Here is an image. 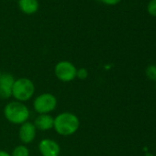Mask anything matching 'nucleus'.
Instances as JSON below:
<instances>
[{
	"instance_id": "obj_3",
	"label": "nucleus",
	"mask_w": 156,
	"mask_h": 156,
	"mask_svg": "<svg viewBox=\"0 0 156 156\" xmlns=\"http://www.w3.org/2000/svg\"><path fill=\"white\" fill-rule=\"evenodd\" d=\"M35 93V86L29 78H19L15 80L12 88V97L17 101L25 102L30 100Z\"/></svg>"
},
{
	"instance_id": "obj_8",
	"label": "nucleus",
	"mask_w": 156,
	"mask_h": 156,
	"mask_svg": "<svg viewBox=\"0 0 156 156\" xmlns=\"http://www.w3.org/2000/svg\"><path fill=\"white\" fill-rule=\"evenodd\" d=\"M37 129L34 125V123L26 121L25 123L20 125V130H19V136L22 143L29 144L31 143L36 137Z\"/></svg>"
},
{
	"instance_id": "obj_5",
	"label": "nucleus",
	"mask_w": 156,
	"mask_h": 156,
	"mask_svg": "<svg viewBox=\"0 0 156 156\" xmlns=\"http://www.w3.org/2000/svg\"><path fill=\"white\" fill-rule=\"evenodd\" d=\"M76 67L68 61L59 62L54 68L56 77L62 82H71L76 78Z\"/></svg>"
},
{
	"instance_id": "obj_15",
	"label": "nucleus",
	"mask_w": 156,
	"mask_h": 156,
	"mask_svg": "<svg viewBox=\"0 0 156 156\" xmlns=\"http://www.w3.org/2000/svg\"><path fill=\"white\" fill-rule=\"evenodd\" d=\"M101 1L106 4V5H108V6H115L117 4H119L121 0H101Z\"/></svg>"
},
{
	"instance_id": "obj_12",
	"label": "nucleus",
	"mask_w": 156,
	"mask_h": 156,
	"mask_svg": "<svg viewBox=\"0 0 156 156\" xmlns=\"http://www.w3.org/2000/svg\"><path fill=\"white\" fill-rule=\"evenodd\" d=\"M145 74L149 80L156 82V65L155 64L148 65L145 70Z\"/></svg>"
},
{
	"instance_id": "obj_13",
	"label": "nucleus",
	"mask_w": 156,
	"mask_h": 156,
	"mask_svg": "<svg viewBox=\"0 0 156 156\" xmlns=\"http://www.w3.org/2000/svg\"><path fill=\"white\" fill-rule=\"evenodd\" d=\"M147 11L151 16L156 17V0H151V1L148 3Z\"/></svg>"
},
{
	"instance_id": "obj_9",
	"label": "nucleus",
	"mask_w": 156,
	"mask_h": 156,
	"mask_svg": "<svg viewBox=\"0 0 156 156\" xmlns=\"http://www.w3.org/2000/svg\"><path fill=\"white\" fill-rule=\"evenodd\" d=\"M54 118H52L50 114H40L35 121L34 125L36 129L40 130H49L53 128Z\"/></svg>"
},
{
	"instance_id": "obj_16",
	"label": "nucleus",
	"mask_w": 156,
	"mask_h": 156,
	"mask_svg": "<svg viewBox=\"0 0 156 156\" xmlns=\"http://www.w3.org/2000/svg\"><path fill=\"white\" fill-rule=\"evenodd\" d=\"M0 156H11V154H9L5 151H0Z\"/></svg>"
},
{
	"instance_id": "obj_17",
	"label": "nucleus",
	"mask_w": 156,
	"mask_h": 156,
	"mask_svg": "<svg viewBox=\"0 0 156 156\" xmlns=\"http://www.w3.org/2000/svg\"><path fill=\"white\" fill-rule=\"evenodd\" d=\"M0 75H1V73H0Z\"/></svg>"
},
{
	"instance_id": "obj_7",
	"label": "nucleus",
	"mask_w": 156,
	"mask_h": 156,
	"mask_svg": "<svg viewBox=\"0 0 156 156\" xmlns=\"http://www.w3.org/2000/svg\"><path fill=\"white\" fill-rule=\"evenodd\" d=\"M39 151L41 156H59L61 147L57 141L51 139H43L39 143Z\"/></svg>"
},
{
	"instance_id": "obj_14",
	"label": "nucleus",
	"mask_w": 156,
	"mask_h": 156,
	"mask_svg": "<svg viewBox=\"0 0 156 156\" xmlns=\"http://www.w3.org/2000/svg\"><path fill=\"white\" fill-rule=\"evenodd\" d=\"M88 71L86 68H80V69H77L76 71V78L80 80H85L88 77Z\"/></svg>"
},
{
	"instance_id": "obj_10",
	"label": "nucleus",
	"mask_w": 156,
	"mask_h": 156,
	"mask_svg": "<svg viewBox=\"0 0 156 156\" xmlns=\"http://www.w3.org/2000/svg\"><path fill=\"white\" fill-rule=\"evenodd\" d=\"M19 6L20 10L28 15H32L39 9L38 0H20Z\"/></svg>"
},
{
	"instance_id": "obj_2",
	"label": "nucleus",
	"mask_w": 156,
	"mask_h": 156,
	"mask_svg": "<svg viewBox=\"0 0 156 156\" xmlns=\"http://www.w3.org/2000/svg\"><path fill=\"white\" fill-rule=\"evenodd\" d=\"M4 115L9 122L21 125L28 121L30 118V110L23 102L12 101L6 105L4 108Z\"/></svg>"
},
{
	"instance_id": "obj_4",
	"label": "nucleus",
	"mask_w": 156,
	"mask_h": 156,
	"mask_svg": "<svg viewBox=\"0 0 156 156\" xmlns=\"http://www.w3.org/2000/svg\"><path fill=\"white\" fill-rule=\"evenodd\" d=\"M33 107L39 114H50L57 107V98L51 93L41 94L34 99Z\"/></svg>"
},
{
	"instance_id": "obj_6",
	"label": "nucleus",
	"mask_w": 156,
	"mask_h": 156,
	"mask_svg": "<svg viewBox=\"0 0 156 156\" xmlns=\"http://www.w3.org/2000/svg\"><path fill=\"white\" fill-rule=\"evenodd\" d=\"M14 83L15 78L11 73H1L0 75V98L8 99L12 97V88Z\"/></svg>"
},
{
	"instance_id": "obj_1",
	"label": "nucleus",
	"mask_w": 156,
	"mask_h": 156,
	"mask_svg": "<svg viewBox=\"0 0 156 156\" xmlns=\"http://www.w3.org/2000/svg\"><path fill=\"white\" fill-rule=\"evenodd\" d=\"M80 127V120L71 112H62L54 118L53 129L61 136L73 135Z\"/></svg>"
},
{
	"instance_id": "obj_11",
	"label": "nucleus",
	"mask_w": 156,
	"mask_h": 156,
	"mask_svg": "<svg viewBox=\"0 0 156 156\" xmlns=\"http://www.w3.org/2000/svg\"><path fill=\"white\" fill-rule=\"evenodd\" d=\"M11 156H30V150L28 149L27 146L23 144L19 145L15 147L11 153Z\"/></svg>"
},
{
	"instance_id": "obj_18",
	"label": "nucleus",
	"mask_w": 156,
	"mask_h": 156,
	"mask_svg": "<svg viewBox=\"0 0 156 156\" xmlns=\"http://www.w3.org/2000/svg\"><path fill=\"white\" fill-rule=\"evenodd\" d=\"M155 88H156V85H155Z\"/></svg>"
}]
</instances>
